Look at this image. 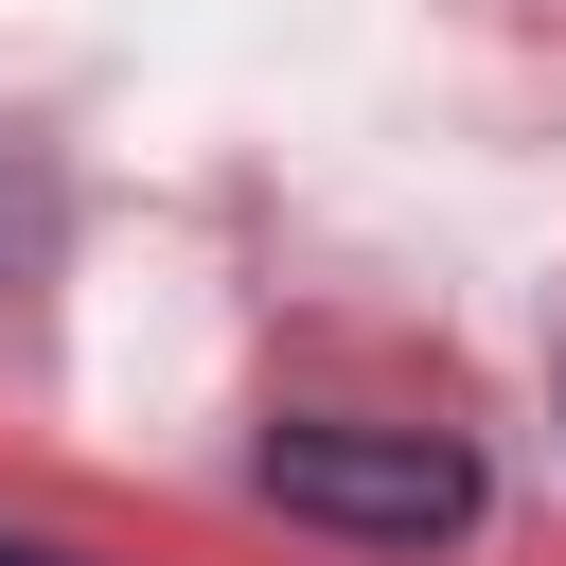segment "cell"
I'll return each instance as SVG.
<instances>
[{"label": "cell", "mask_w": 566, "mask_h": 566, "mask_svg": "<svg viewBox=\"0 0 566 566\" xmlns=\"http://www.w3.org/2000/svg\"><path fill=\"white\" fill-rule=\"evenodd\" d=\"M0 566H71V548H0Z\"/></svg>", "instance_id": "obj_2"}, {"label": "cell", "mask_w": 566, "mask_h": 566, "mask_svg": "<svg viewBox=\"0 0 566 566\" xmlns=\"http://www.w3.org/2000/svg\"><path fill=\"white\" fill-rule=\"evenodd\" d=\"M301 531H354V548H442V531H478V460L442 442V424H265V460H248Z\"/></svg>", "instance_id": "obj_1"}]
</instances>
